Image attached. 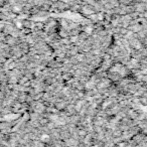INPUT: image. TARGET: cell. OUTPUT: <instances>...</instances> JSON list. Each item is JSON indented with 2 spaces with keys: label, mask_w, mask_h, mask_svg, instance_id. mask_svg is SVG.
<instances>
[{
  "label": "cell",
  "mask_w": 147,
  "mask_h": 147,
  "mask_svg": "<svg viewBox=\"0 0 147 147\" xmlns=\"http://www.w3.org/2000/svg\"><path fill=\"white\" fill-rule=\"evenodd\" d=\"M49 135H42V136H41V140H43V141H47V140H49Z\"/></svg>",
  "instance_id": "cell-1"
},
{
  "label": "cell",
  "mask_w": 147,
  "mask_h": 147,
  "mask_svg": "<svg viewBox=\"0 0 147 147\" xmlns=\"http://www.w3.org/2000/svg\"><path fill=\"white\" fill-rule=\"evenodd\" d=\"M86 32H88V33H91V32H92V27H87Z\"/></svg>",
  "instance_id": "cell-2"
},
{
  "label": "cell",
  "mask_w": 147,
  "mask_h": 147,
  "mask_svg": "<svg viewBox=\"0 0 147 147\" xmlns=\"http://www.w3.org/2000/svg\"><path fill=\"white\" fill-rule=\"evenodd\" d=\"M14 11H15V12H18V11H20V7H19V6H15L14 7Z\"/></svg>",
  "instance_id": "cell-3"
},
{
  "label": "cell",
  "mask_w": 147,
  "mask_h": 147,
  "mask_svg": "<svg viewBox=\"0 0 147 147\" xmlns=\"http://www.w3.org/2000/svg\"><path fill=\"white\" fill-rule=\"evenodd\" d=\"M16 25H17V27H18V28H21V26H22V24H21V22H18V21H17V22H16Z\"/></svg>",
  "instance_id": "cell-4"
}]
</instances>
